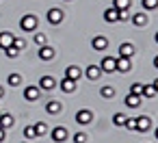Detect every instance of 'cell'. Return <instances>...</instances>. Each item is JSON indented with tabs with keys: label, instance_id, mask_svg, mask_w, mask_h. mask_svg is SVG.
Listing matches in <instances>:
<instances>
[{
	"label": "cell",
	"instance_id": "obj_36",
	"mask_svg": "<svg viewBox=\"0 0 158 143\" xmlns=\"http://www.w3.org/2000/svg\"><path fill=\"white\" fill-rule=\"evenodd\" d=\"M5 141V128H0V143Z\"/></svg>",
	"mask_w": 158,
	"mask_h": 143
},
{
	"label": "cell",
	"instance_id": "obj_26",
	"mask_svg": "<svg viewBox=\"0 0 158 143\" xmlns=\"http://www.w3.org/2000/svg\"><path fill=\"white\" fill-rule=\"evenodd\" d=\"M130 5H132V0H115V9H130Z\"/></svg>",
	"mask_w": 158,
	"mask_h": 143
},
{
	"label": "cell",
	"instance_id": "obj_15",
	"mask_svg": "<svg viewBox=\"0 0 158 143\" xmlns=\"http://www.w3.org/2000/svg\"><path fill=\"white\" fill-rule=\"evenodd\" d=\"M11 44H13V35H11L9 31H2V33H0V48L5 50V48H9Z\"/></svg>",
	"mask_w": 158,
	"mask_h": 143
},
{
	"label": "cell",
	"instance_id": "obj_41",
	"mask_svg": "<svg viewBox=\"0 0 158 143\" xmlns=\"http://www.w3.org/2000/svg\"><path fill=\"white\" fill-rule=\"evenodd\" d=\"M2 93H5V91H2V87H0V98H2Z\"/></svg>",
	"mask_w": 158,
	"mask_h": 143
},
{
	"label": "cell",
	"instance_id": "obj_29",
	"mask_svg": "<svg viewBox=\"0 0 158 143\" xmlns=\"http://www.w3.org/2000/svg\"><path fill=\"white\" fill-rule=\"evenodd\" d=\"M5 52H7V57H9V59H15V57L20 54V50H18L15 46H9V48H5Z\"/></svg>",
	"mask_w": 158,
	"mask_h": 143
},
{
	"label": "cell",
	"instance_id": "obj_39",
	"mask_svg": "<svg viewBox=\"0 0 158 143\" xmlns=\"http://www.w3.org/2000/svg\"><path fill=\"white\" fill-rule=\"evenodd\" d=\"M154 137H156V141H158V128H156V130H154Z\"/></svg>",
	"mask_w": 158,
	"mask_h": 143
},
{
	"label": "cell",
	"instance_id": "obj_16",
	"mask_svg": "<svg viewBox=\"0 0 158 143\" xmlns=\"http://www.w3.org/2000/svg\"><path fill=\"white\" fill-rule=\"evenodd\" d=\"M147 22H149V18H147V13H145V11H143V13H134V15H132V24H134V26H145Z\"/></svg>",
	"mask_w": 158,
	"mask_h": 143
},
{
	"label": "cell",
	"instance_id": "obj_5",
	"mask_svg": "<svg viewBox=\"0 0 158 143\" xmlns=\"http://www.w3.org/2000/svg\"><path fill=\"white\" fill-rule=\"evenodd\" d=\"M152 128V117H147V115H141V117H136V130H141V132H147Z\"/></svg>",
	"mask_w": 158,
	"mask_h": 143
},
{
	"label": "cell",
	"instance_id": "obj_24",
	"mask_svg": "<svg viewBox=\"0 0 158 143\" xmlns=\"http://www.w3.org/2000/svg\"><path fill=\"white\" fill-rule=\"evenodd\" d=\"M126 119H128V117H126L123 113H115V115H113V124H115V126H123Z\"/></svg>",
	"mask_w": 158,
	"mask_h": 143
},
{
	"label": "cell",
	"instance_id": "obj_30",
	"mask_svg": "<svg viewBox=\"0 0 158 143\" xmlns=\"http://www.w3.org/2000/svg\"><path fill=\"white\" fill-rule=\"evenodd\" d=\"M123 126H126L128 130H136V117H128Z\"/></svg>",
	"mask_w": 158,
	"mask_h": 143
},
{
	"label": "cell",
	"instance_id": "obj_35",
	"mask_svg": "<svg viewBox=\"0 0 158 143\" xmlns=\"http://www.w3.org/2000/svg\"><path fill=\"white\" fill-rule=\"evenodd\" d=\"M130 93H136V95H141V93H143V85H141V82H136V85H132V89H130Z\"/></svg>",
	"mask_w": 158,
	"mask_h": 143
},
{
	"label": "cell",
	"instance_id": "obj_8",
	"mask_svg": "<svg viewBox=\"0 0 158 143\" xmlns=\"http://www.w3.org/2000/svg\"><path fill=\"white\" fill-rule=\"evenodd\" d=\"M65 139H67V130H65L63 126H56V128L52 130V141H54V143H63Z\"/></svg>",
	"mask_w": 158,
	"mask_h": 143
},
{
	"label": "cell",
	"instance_id": "obj_7",
	"mask_svg": "<svg viewBox=\"0 0 158 143\" xmlns=\"http://www.w3.org/2000/svg\"><path fill=\"white\" fill-rule=\"evenodd\" d=\"M80 76H82V72H80L78 65H69V67L65 69V78H69V80H74V82H78Z\"/></svg>",
	"mask_w": 158,
	"mask_h": 143
},
{
	"label": "cell",
	"instance_id": "obj_10",
	"mask_svg": "<svg viewBox=\"0 0 158 143\" xmlns=\"http://www.w3.org/2000/svg\"><path fill=\"white\" fill-rule=\"evenodd\" d=\"M85 76L93 82V80H98L100 76H102V69H100V65H89L87 67V72H85Z\"/></svg>",
	"mask_w": 158,
	"mask_h": 143
},
{
	"label": "cell",
	"instance_id": "obj_34",
	"mask_svg": "<svg viewBox=\"0 0 158 143\" xmlns=\"http://www.w3.org/2000/svg\"><path fill=\"white\" fill-rule=\"evenodd\" d=\"M11 46H15L18 50H24V48H26V41H24V39H15V37H13V44H11Z\"/></svg>",
	"mask_w": 158,
	"mask_h": 143
},
{
	"label": "cell",
	"instance_id": "obj_1",
	"mask_svg": "<svg viewBox=\"0 0 158 143\" xmlns=\"http://www.w3.org/2000/svg\"><path fill=\"white\" fill-rule=\"evenodd\" d=\"M20 28H22L24 33H35V28H37V18H35V15H24V18L20 20Z\"/></svg>",
	"mask_w": 158,
	"mask_h": 143
},
{
	"label": "cell",
	"instance_id": "obj_32",
	"mask_svg": "<svg viewBox=\"0 0 158 143\" xmlns=\"http://www.w3.org/2000/svg\"><path fill=\"white\" fill-rule=\"evenodd\" d=\"M74 143H87V132H76L74 134Z\"/></svg>",
	"mask_w": 158,
	"mask_h": 143
},
{
	"label": "cell",
	"instance_id": "obj_11",
	"mask_svg": "<svg viewBox=\"0 0 158 143\" xmlns=\"http://www.w3.org/2000/svg\"><path fill=\"white\" fill-rule=\"evenodd\" d=\"M46 111H48L50 115H59V113L63 111V104H61L59 100H50V102L46 104Z\"/></svg>",
	"mask_w": 158,
	"mask_h": 143
},
{
	"label": "cell",
	"instance_id": "obj_40",
	"mask_svg": "<svg viewBox=\"0 0 158 143\" xmlns=\"http://www.w3.org/2000/svg\"><path fill=\"white\" fill-rule=\"evenodd\" d=\"M154 39H156V44H158V31H156V35H154Z\"/></svg>",
	"mask_w": 158,
	"mask_h": 143
},
{
	"label": "cell",
	"instance_id": "obj_33",
	"mask_svg": "<svg viewBox=\"0 0 158 143\" xmlns=\"http://www.w3.org/2000/svg\"><path fill=\"white\" fill-rule=\"evenodd\" d=\"M35 44L37 46H46V35L44 33H35Z\"/></svg>",
	"mask_w": 158,
	"mask_h": 143
},
{
	"label": "cell",
	"instance_id": "obj_9",
	"mask_svg": "<svg viewBox=\"0 0 158 143\" xmlns=\"http://www.w3.org/2000/svg\"><path fill=\"white\" fill-rule=\"evenodd\" d=\"M100 69H102V72H106V74L115 72V59H113V57H104V59H102V63H100Z\"/></svg>",
	"mask_w": 158,
	"mask_h": 143
},
{
	"label": "cell",
	"instance_id": "obj_4",
	"mask_svg": "<svg viewBox=\"0 0 158 143\" xmlns=\"http://www.w3.org/2000/svg\"><path fill=\"white\" fill-rule=\"evenodd\" d=\"M76 121H78V124H82V126H85V124H91V121H93V113H91V111H87V108H82V111H78V113H76Z\"/></svg>",
	"mask_w": 158,
	"mask_h": 143
},
{
	"label": "cell",
	"instance_id": "obj_12",
	"mask_svg": "<svg viewBox=\"0 0 158 143\" xmlns=\"http://www.w3.org/2000/svg\"><path fill=\"white\" fill-rule=\"evenodd\" d=\"M39 59H41V61H50V59H54V48H50V46H41V48H39Z\"/></svg>",
	"mask_w": 158,
	"mask_h": 143
},
{
	"label": "cell",
	"instance_id": "obj_37",
	"mask_svg": "<svg viewBox=\"0 0 158 143\" xmlns=\"http://www.w3.org/2000/svg\"><path fill=\"white\" fill-rule=\"evenodd\" d=\"M154 67H156V69H158V57H156V59H154Z\"/></svg>",
	"mask_w": 158,
	"mask_h": 143
},
{
	"label": "cell",
	"instance_id": "obj_22",
	"mask_svg": "<svg viewBox=\"0 0 158 143\" xmlns=\"http://www.w3.org/2000/svg\"><path fill=\"white\" fill-rule=\"evenodd\" d=\"M158 91H156V87L154 85H143V93H141V98H154Z\"/></svg>",
	"mask_w": 158,
	"mask_h": 143
},
{
	"label": "cell",
	"instance_id": "obj_19",
	"mask_svg": "<svg viewBox=\"0 0 158 143\" xmlns=\"http://www.w3.org/2000/svg\"><path fill=\"white\" fill-rule=\"evenodd\" d=\"M24 98H26L28 102H35V100L39 98V87H26V89H24Z\"/></svg>",
	"mask_w": 158,
	"mask_h": 143
},
{
	"label": "cell",
	"instance_id": "obj_42",
	"mask_svg": "<svg viewBox=\"0 0 158 143\" xmlns=\"http://www.w3.org/2000/svg\"><path fill=\"white\" fill-rule=\"evenodd\" d=\"M65 2H69V0H65Z\"/></svg>",
	"mask_w": 158,
	"mask_h": 143
},
{
	"label": "cell",
	"instance_id": "obj_6",
	"mask_svg": "<svg viewBox=\"0 0 158 143\" xmlns=\"http://www.w3.org/2000/svg\"><path fill=\"white\" fill-rule=\"evenodd\" d=\"M91 46H93V50H98V52H104L106 48H108V39L106 37H93V41H91Z\"/></svg>",
	"mask_w": 158,
	"mask_h": 143
},
{
	"label": "cell",
	"instance_id": "obj_17",
	"mask_svg": "<svg viewBox=\"0 0 158 143\" xmlns=\"http://www.w3.org/2000/svg\"><path fill=\"white\" fill-rule=\"evenodd\" d=\"M132 54H134V46H132V44H128V41H126V44H121V46H119V57L130 59Z\"/></svg>",
	"mask_w": 158,
	"mask_h": 143
},
{
	"label": "cell",
	"instance_id": "obj_14",
	"mask_svg": "<svg viewBox=\"0 0 158 143\" xmlns=\"http://www.w3.org/2000/svg\"><path fill=\"white\" fill-rule=\"evenodd\" d=\"M141 100H143L141 95H136V93H128L123 102H126V106H130V108H136V106L141 104Z\"/></svg>",
	"mask_w": 158,
	"mask_h": 143
},
{
	"label": "cell",
	"instance_id": "obj_20",
	"mask_svg": "<svg viewBox=\"0 0 158 143\" xmlns=\"http://www.w3.org/2000/svg\"><path fill=\"white\" fill-rule=\"evenodd\" d=\"M13 124H15V119H13L9 113H2V115H0V128H5V130H7V128H11Z\"/></svg>",
	"mask_w": 158,
	"mask_h": 143
},
{
	"label": "cell",
	"instance_id": "obj_23",
	"mask_svg": "<svg viewBox=\"0 0 158 143\" xmlns=\"http://www.w3.org/2000/svg\"><path fill=\"white\" fill-rule=\"evenodd\" d=\"M100 95H102V98H106V100H108V98H113V95H115V89H113V87H110V85H104V87H102V89H100Z\"/></svg>",
	"mask_w": 158,
	"mask_h": 143
},
{
	"label": "cell",
	"instance_id": "obj_31",
	"mask_svg": "<svg viewBox=\"0 0 158 143\" xmlns=\"http://www.w3.org/2000/svg\"><path fill=\"white\" fill-rule=\"evenodd\" d=\"M24 137H26V139H35V137H37L35 128H33V126H26V128H24Z\"/></svg>",
	"mask_w": 158,
	"mask_h": 143
},
{
	"label": "cell",
	"instance_id": "obj_18",
	"mask_svg": "<svg viewBox=\"0 0 158 143\" xmlns=\"http://www.w3.org/2000/svg\"><path fill=\"white\" fill-rule=\"evenodd\" d=\"M54 85H56V80H54L52 76H41V80H39V87H41V89H46V91L54 89Z\"/></svg>",
	"mask_w": 158,
	"mask_h": 143
},
{
	"label": "cell",
	"instance_id": "obj_28",
	"mask_svg": "<svg viewBox=\"0 0 158 143\" xmlns=\"http://www.w3.org/2000/svg\"><path fill=\"white\" fill-rule=\"evenodd\" d=\"M158 7V0H143V11H152Z\"/></svg>",
	"mask_w": 158,
	"mask_h": 143
},
{
	"label": "cell",
	"instance_id": "obj_13",
	"mask_svg": "<svg viewBox=\"0 0 158 143\" xmlns=\"http://www.w3.org/2000/svg\"><path fill=\"white\" fill-rule=\"evenodd\" d=\"M59 85H61V89H63L65 93H74L76 87H78V82H74V80H69V78H63Z\"/></svg>",
	"mask_w": 158,
	"mask_h": 143
},
{
	"label": "cell",
	"instance_id": "obj_27",
	"mask_svg": "<svg viewBox=\"0 0 158 143\" xmlns=\"http://www.w3.org/2000/svg\"><path fill=\"white\" fill-rule=\"evenodd\" d=\"M7 82H9L11 87H18V85L22 82V76H20V74H11V76L7 78Z\"/></svg>",
	"mask_w": 158,
	"mask_h": 143
},
{
	"label": "cell",
	"instance_id": "obj_3",
	"mask_svg": "<svg viewBox=\"0 0 158 143\" xmlns=\"http://www.w3.org/2000/svg\"><path fill=\"white\" fill-rule=\"evenodd\" d=\"M63 15H65V13H63L61 9H56V7H54V9H50V11H48V22L56 26V24H61V22H63Z\"/></svg>",
	"mask_w": 158,
	"mask_h": 143
},
{
	"label": "cell",
	"instance_id": "obj_25",
	"mask_svg": "<svg viewBox=\"0 0 158 143\" xmlns=\"http://www.w3.org/2000/svg\"><path fill=\"white\" fill-rule=\"evenodd\" d=\"M33 128H35V132H37V137H41V134H46V132H48V126H46L44 121H37V124H35Z\"/></svg>",
	"mask_w": 158,
	"mask_h": 143
},
{
	"label": "cell",
	"instance_id": "obj_21",
	"mask_svg": "<svg viewBox=\"0 0 158 143\" xmlns=\"http://www.w3.org/2000/svg\"><path fill=\"white\" fill-rule=\"evenodd\" d=\"M104 22H108V24L119 22V20H117V9H115V7H110V9H106V11H104Z\"/></svg>",
	"mask_w": 158,
	"mask_h": 143
},
{
	"label": "cell",
	"instance_id": "obj_2",
	"mask_svg": "<svg viewBox=\"0 0 158 143\" xmlns=\"http://www.w3.org/2000/svg\"><path fill=\"white\" fill-rule=\"evenodd\" d=\"M130 69H132V61H130V59H126V57H119V59H115V72L128 74Z\"/></svg>",
	"mask_w": 158,
	"mask_h": 143
},
{
	"label": "cell",
	"instance_id": "obj_38",
	"mask_svg": "<svg viewBox=\"0 0 158 143\" xmlns=\"http://www.w3.org/2000/svg\"><path fill=\"white\" fill-rule=\"evenodd\" d=\"M154 87H156V91H158V78H156V80H154Z\"/></svg>",
	"mask_w": 158,
	"mask_h": 143
}]
</instances>
